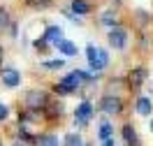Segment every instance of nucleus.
I'll return each instance as SVG.
<instances>
[{"label": "nucleus", "mask_w": 153, "mask_h": 146, "mask_svg": "<svg viewBox=\"0 0 153 146\" xmlns=\"http://www.w3.org/2000/svg\"><path fill=\"white\" fill-rule=\"evenodd\" d=\"M7 21H10V14H7V10H2V7H0V28H5V26H7Z\"/></svg>", "instance_id": "6ab92c4d"}, {"label": "nucleus", "mask_w": 153, "mask_h": 146, "mask_svg": "<svg viewBox=\"0 0 153 146\" xmlns=\"http://www.w3.org/2000/svg\"><path fill=\"white\" fill-rule=\"evenodd\" d=\"M86 142L81 139V135L79 132H67L65 137H63V146H84Z\"/></svg>", "instance_id": "dca6fc26"}, {"label": "nucleus", "mask_w": 153, "mask_h": 146, "mask_svg": "<svg viewBox=\"0 0 153 146\" xmlns=\"http://www.w3.org/2000/svg\"><path fill=\"white\" fill-rule=\"evenodd\" d=\"M111 137H114V125H111L107 118H102L100 130H97V139H100V142H105V139H111Z\"/></svg>", "instance_id": "f8f14e48"}, {"label": "nucleus", "mask_w": 153, "mask_h": 146, "mask_svg": "<svg viewBox=\"0 0 153 146\" xmlns=\"http://www.w3.org/2000/svg\"><path fill=\"white\" fill-rule=\"evenodd\" d=\"M53 47L58 49V53H60V56H65V58H74L76 53H79V49H76V44L74 42H70V39H60V42H56V44H53Z\"/></svg>", "instance_id": "0eeeda50"}, {"label": "nucleus", "mask_w": 153, "mask_h": 146, "mask_svg": "<svg viewBox=\"0 0 153 146\" xmlns=\"http://www.w3.org/2000/svg\"><path fill=\"white\" fill-rule=\"evenodd\" d=\"M23 102H26V107H28L30 111H42V109H47V104L51 102V100H49L47 90H42V88H33V90L26 93Z\"/></svg>", "instance_id": "f03ea898"}, {"label": "nucleus", "mask_w": 153, "mask_h": 146, "mask_svg": "<svg viewBox=\"0 0 153 146\" xmlns=\"http://www.w3.org/2000/svg\"><path fill=\"white\" fill-rule=\"evenodd\" d=\"M114 2H118V0H114Z\"/></svg>", "instance_id": "393cba45"}, {"label": "nucleus", "mask_w": 153, "mask_h": 146, "mask_svg": "<svg viewBox=\"0 0 153 146\" xmlns=\"http://www.w3.org/2000/svg\"><path fill=\"white\" fill-rule=\"evenodd\" d=\"M70 10L74 12V14H79V16H84V14L91 12V5H88L86 0H72L70 2Z\"/></svg>", "instance_id": "2eb2a0df"}, {"label": "nucleus", "mask_w": 153, "mask_h": 146, "mask_svg": "<svg viewBox=\"0 0 153 146\" xmlns=\"http://www.w3.org/2000/svg\"><path fill=\"white\" fill-rule=\"evenodd\" d=\"M7 118H10V107L0 102V121H7Z\"/></svg>", "instance_id": "aec40b11"}, {"label": "nucleus", "mask_w": 153, "mask_h": 146, "mask_svg": "<svg viewBox=\"0 0 153 146\" xmlns=\"http://www.w3.org/2000/svg\"><path fill=\"white\" fill-rule=\"evenodd\" d=\"M93 116H95V107H93L91 100H84V102H79L74 107V125L79 127V130L88 127V123H91Z\"/></svg>", "instance_id": "7ed1b4c3"}, {"label": "nucleus", "mask_w": 153, "mask_h": 146, "mask_svg": "<svg viewBox=\"0 0 153 146\" xmlns=\"http://www.w3.org/2000/svg\"><path fill=\"white\" fill-rule=\"evenodd\" d=\"M42 37L47 39L49 44H56V42L63 39V28H60V26H47V30H44Z\"/></svg>", "instance_id": "9b49d317"}, {"label": "nucleus", "mask_w": 153, "mask_h": 146, "mask_svg": "<svg viewBox=\"0 0 153 146\" xmlns=\"http://www.w3.org/2000/svg\"><path fill=\"white\" fill-rule=\"evenodd\" d=\"M0 146H2V142H0Z\"/></svg>", "instance_id": "a878e982"}, {"label": "nucleus", "mask_w": 153, "mask_h": 146, "mask_svg": "<svg viewBox=\"0 0 153 146\" xmlns=\"http://www.w3.org/2000/svg\"><path fill=\"white\" fill-rule=\"evenodd\" d=\"M149 130H151V132H153V118H151V123H149Z\"/></svg>", "instance_id": "5701e85b"}, {"label": "nucleus", "mask_w": 153, "mask_h": 146, "mask_svg": "<svg viewBox=\"0 0 153 146\" xmlns=\"http://www.w3.org/2000/svg\"><path fill=\"white\" fill-rule=\"evenodd\" d=\"M134 111H137L139 116H149V114L153 111V97L139 95V97H137V102H134Z\"/></svg>", "instance_id": "6e6552de"}, {"label": "nucleus", "mask_w": 153, "mask_h": 146, "mask_svg": "<svg viewBox=\"0 0 153 146\" xmlns=\"http://www.w3.org/2000/svg\"><path fill=\"white\" fill-rule=\"evenodd\" d=\"M37 146H60L58 142V135H51V132H44V135H37Z\"/></svg>", "instance_id": "4468645a"}, {"label": "nucleus", "mask_w": 153, "mask_h": 146, "mask_svg": "<svg viewBox=\"0 0 153 146\" xmlns=\"http://www.w3.org/2000/svg\"><path fill=\"white\" fill-rule=\"evenodd\" d=\"M12 146H28V142H21V139H16V142H14Z\"/></svg>", "instance_id": "412c9836"}, {"label": "nucleus", "mask_w": 153, "mask_h": 146, "mask_svg": "<svg viewBox=\"0 0 153 146\" xmlns=\"http://www.w3.org/2000/svg\"><path fill=\"white\" fill-rule=\"evenodd\" d=\"M2 58H5V49L0 47V65H2Z\"/></svg>", "instance_id": "4be33fe9"}, {"label": "nucleus", "mask_w": 153, "mask_h": 146, "mask_svg": "<svg viewBox=\"0 0 153 146\" xmlns=\"http://www.w3.org/2000/svg\"><path fill=\"white\" fill-rule=\"evenodd\" d=\"M86 60H88V67L93 72H102V70L109 65V53L105 49H97L93 42L86 47Z\"/></svg>", "instance_id": "f257e3e1"}, {"label": "nucleus", "mask_w": 153, "mask_h": 146, "mask_svg": "<svg viewBox=\"0 0 153 146\" xmlns=\"http://www.w3.org/2000/svg\"><path fill=\"white\" fill-rule=\"evenodd\" d=\"M151 95H153V84H151Z\"/></svg>", "instance_id": "b1692460"}, {"label": "nucleus", "mask_w": 153, "mask_h": 146, "mask_svg": "<svg viewBox=\"0 0 153 146\" xmlns=\"http://www.w3.org/2000/svg\"><path fill=\"white\" fill-rule=\"evenodd\" d=\"M107 42L114 51H123L128 47V33L123 28H109V35H107Z\"/></svg>", "instance_id": "39448f33"}, {"label": "nucleus", "mask_w": 153, "mask_h": 146, "mask_svg": "<svg viewBox=\"0 0 153 146\" xmlns=\"http://www.w3.org/2000/svg\"><path fill=\"white\" fill-rule=\"evenodd\" d=\"M146 79H149V72H146V70L144 67H134V70H130V74H128V84H130L132 88H139Z\"/></svg>", "instance_id": "1a4fd4ad"}, {"label": "nucleus", "mask_w": 153, "mask_h": 146, "mask_svg": "<svg viewBox=\"0 0 153 146\" xmlns=\"http://www.w3.org/2000/svg\"><path fill=\"white\" fill-rule=\"evenodd\" d=\"M47 109H49V116H51V118H60L65 107H63V102H49Z\"/></svg>", "instance_id": "f3484780"}, {"label": "nucleus", "mask_w": 153, "mask_h": 146, "mask_svg": "<svg viewBox=\"0 0 153 146\" xmlns=\"http://www.w3.org/2000/svg\"><path fill=\"white\" fill-rule=\"evenodd\" d=\"M121 135H123V142H125L128 146H142L139 137H137V130H134L130 123H125V125L121 127Z\"/></svg>", "instance_id": "9d476101"}, {"label": "nucleus", "mask_w": 153, "mask_h": 146, "mask_svg": "<svg viewBox=\"0 0 153 146\" xmlns=\"http://www.w3.org/2000/svg\"><path fill=\"white\" fill-rule=\"evenodd\" d=\"M100 23H102V26H107V28H118V16H116V12H111V10L102 12Z\"/></svg>", "instance_id": "ddd939ff"}, {"label": "nucleus", "mask_w": 153, "mask_h": 146, "mask_svg": "<svg viewBox=\"0 0 153 146\" xmlns=\"http://www.w3.org/2000/svg\"><path fill=\"white\" fill-rule=\"evenodd\" d=\"M0 79H2V86H7V88H19L21 86V72L14 70V67H2Z\"/></svg>", "instance_id": "423d86ee"}, {"label": "nucleus", "mask_w": 153, "mask_h": 146, "mask_svg": "<svg viewBox=\"0 0 153 146\" xmlns=\"http://www.w3.org/2000/svg\"><path fill=\"white\" fill-rule=\"evenodd\" d=\"M44 70H63L65 67V58H53V60H44L42 63Z\"/></svg>", "instance_id": "a211bd4d"}, {"label": "nucleus", "mask_w": 153, "mask_h": 146, "mask_svg": "<svg viewBox=\"0 0 153 146\" xmlns=\"http://www.w3.org/2000/svg\"><path fill=\"white\" fill-rule=\"evenodd\" d=\"M100 111L107 114V116H118V114H123V102H121V97L114 95V93H109V95H102L100 100Z\"/></svg>", "instance_id": "20e7f679"}]
</instances>
